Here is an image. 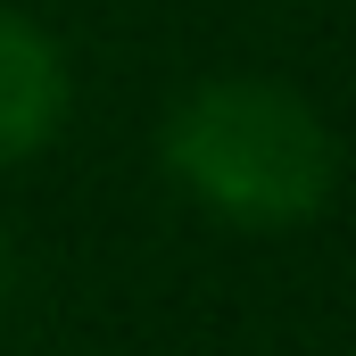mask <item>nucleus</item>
<instances>
[{"instance_id": "7ed1b4c3", "label": "nucleus", "mask_w": 356, "mask_h": 356, "mask_svg": "<svg viewBox=\"0 0 356 356\" xmlns=\"http://www.w3.org/2000/svg\"><path fill=\"white\" fill-rule=\"evenodd\" d=\"M8 290H17V266H8V249H0V315H8Z\"/></svg>"}, {"instance_id": "f03ea898", "label": "nucleus", "mask_w": 356, "mask_h": 356, "mask_svg": "<svg viewBox=\"0 0 356 356\" xmlns=\"http://www.w3.org/2000/svg\"><path fill=\"white\" fill-rule=\"evenodd\" d=\"M67 124V50L0 0V166H25Z\"/></svg>"}, {"instance_id": "f257e3e1", "label": "nucleus", "mask_w": 356, "mask_h": 356, "mask_svg": "<svg viewBox=\"0 0 356 356\" xmlns=\"http://www.w3.org/2000/svg\"><path fill=\"white\" fill-rule=\"evenodd\" d=\"M166 175L241 232H298L332 207L340 141L315 99L273 75H207L166 108Z\"/></svg>"}]
</instances>
